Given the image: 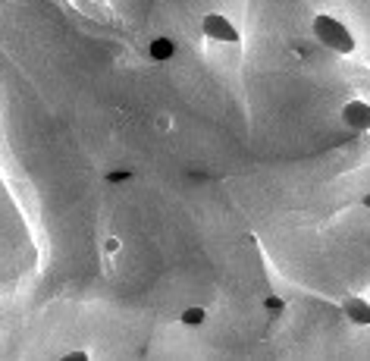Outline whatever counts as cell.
<instances>
[{
	"label": "cell",
	"instance_id": "1",
	"mask_svg": "<svg viewBox=\"0 0 370 361\" xmlns=\"http://www.w3.org/2000/svg\"><path fill=\"white\" fill-rule=\"evenodd\" d=\"M311 32H314V41H317L320 48L339 53V57H352V53L358 51V38H355L352 29H348L339 16H333V13H317V16L311 19Z\"/></svg>",
	"mask_w": 370,
	"mask_h": 361
},
{
	"label": "cell",
	"instance_id": "2",
	"mask_svg": "<svg viewBox=\"0 0 370 361\" xmlns=\"http://www.w3.org/2000/svg\"><path fill=\"white\" fill-rule=\"evenodd\" d=\"M201 32H204L207 41L223 44V48H239L242 44L239 25H235L226 13H213V10L204 13V16H201Z\"/></svg>",
	"mask_w": 370,
	"mask_h": 361
},
{
	"label": "cell",
	"instance_id": "3",
	"mask_svg": "<svg viewBox=\"0 0 370 361\" xmlns=\"http://www.w3.org/2000/svg\"><path fill=\"white\" fill-rule=\"evenodd\" d=\"M339 119L348 126L352 132H370V101L364 98H352V101L342 104Z\"/></svg>",
	"mask_w": 370,
	"mask_h": 361
},
{
	"label": "cell",
	"instance_id": "4",
	"mask_svg": "<svg viewBox=\"0 0 370 361\" xmlns=\"http://www.w3.org/2000/svg\"><path fill=\"white\" fill-rule=\"evenodd\" d=\"M339 311L352 327H370V298L367 296L352 292V296H345L339 302Z\"/></svg>",
	"mask_w": 370,
	"mask_h": 361
},
{
	"label": "cell",
	"instance_id": "5",
	"mask_svg": "<svg viewBox=\"0 0 370 361\" xmlns=\"http://www.w3.org/2000/svg\"><path fill=\"white\" fill-rule=\"evenodd\" d=\"M176 41H173L170 35H157L151 38V44H147V57L154 60V63H170L173 57H176Z\"/></svg>",
	"mask_w": 370,
	"mask_h": 361
},
{
	"label": "cell",
	"instance_id": "6",
	"mask_svg": "<svg viewBox=\"0 0 370 361\" xmlns=\"http://www.w3.org/2000/svg\"><path fill=\"white\" fill-rule=\"evenodd\" d=\"M179 324H183L185 330H198V327L207 324V308L204 305H185L183 314H179Z\"/></svg>",
	"mask_w": 370,
	"mask_h": 361
},
{
	"label": "cell",
	"instance_id": "7",
	"mask_svg": "<svg viewBox=\"0 0 370 361\" xmlns=\"http://www.w3.org/2000/svg\"><path fill=\"white\" fill-rule=\"evenodd\" d=\"M264 311L270 314V320H277V317H282V314L289 311V302L282 296H267L264 298Z\"/></svg>",
	"mask_w": 370,
	"mask_h": 361
},
{
	"label": "cell",
	"instance_id": "8",
	"mask_svg": "<svg viewBox=\"0 0 370 361\" xmlns=\"http://www.w3.org/2000/svg\"><path fill=\"white\" fill-rule=\"evenodd\" d=\"M104 179L110 185H123V183H132V179H136V170H129V166H117V170H107Z\"/></svg>",
	"mask_w": 370,
	"mask_h": 361
},
{
	"label": "cell",
	"instance_id": "9",
	"mask_svg": "<svg viewBox=\"0 0 370 361\" xmlns=\"http://www.w3.org/2000/svg\"><path fill=\"white\" fill-rule=\"evenodd\" d=\"M119 251H123V239L119 236H104V242H100V255L117 258Z\"/></svg>",
	"mask_w": 370,
	"mask_h": 361
},
{
	"label": "cell",
	"instance_id": "10",
	"mask_svg": "<svg viewBox=\"0 0 370 361\" xmlns=\"http://www.w3.org/2000/svg\"><path fill=\"white\" fill-rule=\"evenodd\" d=\"M170 129H173V113L166 110L154 113V132H170Z\"/></svg>",
	"mask_w": 370,
	"mask_h": 361
},
{
	"label": "cell",
	"instance_id": "11",
	"mask_svg": "<svg viewBox=\"0 0 370 361\" xmlns=\"http://www.w3.org/2000/svg\"><path fill=\"white\" fill-rule=\"evenodd\" d=\"M60 361H91V352L88 349H70L60 355Z\"/></svg>",
	"mask_w": 370,
	"mask_h": 361
},
{
	"label": "cell",
	"instance_id": "12",
	"mask_svg": "<svg viewBox=\"0 0 370 361\" xmlns=\"http://www.w3.org/2000/svg\"><path fill=\"white\" fill-rule=\"evenodd\" d=\"M361 207H364V211H370V192H364V195H361Z\"/></svg>",
	"mask_w": 370,
	"mask_h": 361
},
{
	"label": "cell",
	"instance_id": "13",
	"mask_svg": "<svg viewBox=\"0 0 370 361\" xmlns=\"http://www.w3.org/2000/svg\"><path fill=\"white\" fill-rule=\"evenodd\" d=\"M85 4H94V6H110V0H85Z\"/></svg>",
	"mask_w": 370,
	"mask_h": 361
}]
</instances>
